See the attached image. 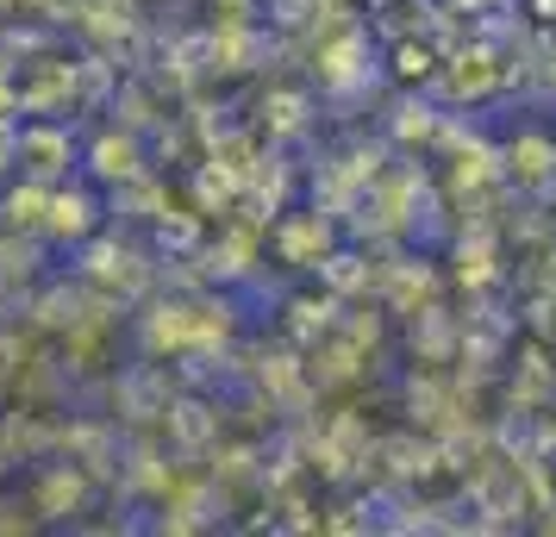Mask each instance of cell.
I'll return each instance as SVG.
<instances>
[{
    "instance_id": "cell-1",
    "label": "cell",
    "mask_w": 556,
    "mask_h": 537,
    "mask_svg": "<svg viewBox=\"0 0 556 537\" xmlns=\"http://www.w3.org/2000/svg\"><path fill=\"white\" fill-rule=\"evenodd\" d=\"M76 251H81V282L94 287L101 301H119V294L131 301V294L144 287V276H151L144 256L131 251V244H119V238H88Z\"/></svg>"
},
{
    "instance_id": "cell-2",
    "label": "cell",
    "mask_w": 556,
    "mask_h": 537,
    "mask_svg": "<svg viewBox=\"0 0 556 537\" xmlns=\"http://www.w3.org/2000/svg\"><path fill=\"white\" fill-rule=\"evenodd\" d=\"M70 169H76V131L63 119H26L20 126V176L56 188V181H70Z\"/></svg>"
},
{
    "instance_id": "cell-3",
    "label": "cell",
    "mask_w": 556,
    "mask_h": 537,
    "mask_svg": "<svg viewBox=\"0 0 556 537\" xmlns=\"http://www.w3.org/2000/svg\"><path fill=\"white\" fill-rule=\"evenodd\" d=\"M94 231H101V194H94V181H56L51 206H45V238L88 244Z\"/></svg>"
},
{
    "instance_id": "cell-4",
    "label": "cell",
    "mask_w": 556,
    "mask_h": 537,
    "mask_svg": "<svg viewBox=\"0 0 556 537\" xmlns=\"http://www.w3.org/2000/svg\"><path fill=\"white\" fill-rule=\"evenodd\" d=\"M81 176L94 181V188H119V181L144 176V144H138V131H106V138H94V144L81 151Z\"/></svg>"
},
{
    "instance_id": "cell-5",
    "label": "cell",
    "mask_w": 556,
    "mask_h": 537,
    "mask_svg": "<svg viewBox=\"0 0 556 537\" xmlns=\"http://www.w3.org/2000/svg\"><path fill=\"white\" fill-rule=\"evenodd\" d=\"M331 219L326 213H294V219H281L276 226V251H281V263H294V269H319L331 256Z\"/></svg>"
},
{
    "instance_id": "cell-6",
    "label": "cell",
    "mask_w": 556,
    "mask_h": 537,
    "mask_svg": "<svg viewBox=\"0 0 556 537\" xmlns=\"http://www.w3.org/2000/svg\"><path fill=\"white\" fill-rule=\"evenodd\" d=\"M501 169L519 181V188H551L556 181V138H544V131H519V138L501 151Z\"/></svg>"
},
{
    "instance_id": "cell-7",
    "label": "cell",
    "mask_w": 556,
    "mask_h": 537,
    "mask_svg": "<svg viewBox=\"0 0 556 537\" xmlns=\"http://www.w3.org/2000/svg\"><path fill=\"white\" fill-rule=\"evenodd\" d=\"M45 206H51V188L45 181L20 176V188L0 194V231H20V238H45Z\"/></svg>"
},
{
    "instance_id": "cell-8",
    "label": "cell",
    "mask_w": 556,
    "mask_h": 537,
    "mask_svg": "<svg viewBox=\"0 0 556 537\" xmlns=\"http://www.w3.org/2000/svg\"><path fill=\"white\" fill-rule=\"evenodd\" d=\"M81 494H88V482H81L76 469H51V475H45V487H38V512L63 519V512L81 507Z\"/></svg>"
},
{
    "instance_id": "cell-9",
    "label": "cell",
    "mask_w": 556,
    "mask_h": 537,
    "mask_svg": "<svg viewBox=\"0 0 556 537\" xmlns=\"http://www.w3.org/2000/svg\"><path fill=\"white\" fill-rule=\"evenodd\" d=\"M394 76L401 81H431L438 76V51H431L426 38H401V44H394Z\"/></svg>"
},
{
    "instance_id": "cell-10",
    "label": "cell",
    "mask_w": 556,
    "mask_h": 537,
    "mask_svg": "<svg viewBox=\"0 0 556 537\" xmlns=\"http://www.w3.org/2000/svg\"><path fill=\"white\" fill-rule=\"evenodd\" d=\"M431 131H438V113H431V101H406L401 119H394V138H401V144H413V138L426 144Z\"/></svg>"
},
{
    "instance_id": "cell-11",
    "label": "cell",
    "mask_w": 556,
    "mask_h": 537,
    "mask_svg": "<svg viewBox=\"0 0 556 537\" xmlns=\"http://www.w3.org/2000/svg\"><path fill=\"white\" fill-rule=\"evenodd\" d=\"M20 169V119L13 113H0V181Z\"/></svg>"
},
{
    "instance_id": "cell-12",
    "label": "cell",
    "mask_w": 556,
    "mask_h": 537,
    "mask_svg": "<svg viewBox=\"0 0 556 537\" xmlns=\"http://www.w3.org/2000/svg\"><path fill=\"white\" fill-rule=\"evenodd\" d=\"M226 7H231V20H244V13H251L256 0H226Z\"/></svg>"
}]
</instances>
